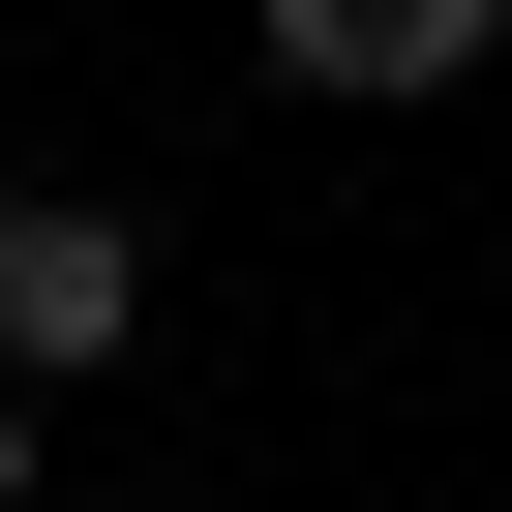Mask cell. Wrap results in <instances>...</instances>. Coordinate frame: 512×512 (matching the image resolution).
I'll return each mask as SVG.
<instances>
[{"instance_id": "cell-1", "label": "cell", "mask_w": 512, "mask_h": 512, "mask_svg": "<svg viewBox=\"0 0 512 512\" xmlns=\"http://www.w3.org/2000/svg\"><path fill=\"white\" fill-rule=\"evenodd\" d=\"M0 362H31V392H121V362H151V211L0 181Z\"/></svg>"}, {"instance_id": "cell-2", "label": "cell", "mask_w": 512, "mask_h": 512, "mask_svg": "<svg viewBox=\"0 0 512 512\" xmlns=\"http://www.w3.org/2000/svg\"><path fill=\"white\" fill-rule=\"evenodd\" d=\"M241 61H272V91H332V121H392V91L512 61V0H241Z\"/></svg>"}, {"instance_id": "cell-3", "label": "cell", "mask_w": 512, "mask_h": 512, "mask_svg": "<svg viewBox=\"0 0 512 512\" xmlns=\"http://www.w3.org/2000/svg\"><path fill=\"white\" fill-rule=\"evenodd\" d=\"M31 482H61V392H31V362H0V512H31Z\"/></svg>"}]
</instances>
